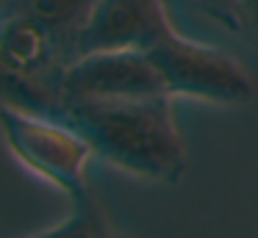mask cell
Segmentation results:
<instances>
[{
  "instance_id": "cell-1",
  "label": "cell",
  "mask_w": 258,
  "mask_h": 238,
  "mask_svg": "<svg viewBox=\"0 0 258 238\" xmlns=\"http://www.w3.org/2000/svg\"><path fill=\"white\" fill-rule=\"evenodd\" d=\"M58 122L78 130L97 158L153 183H178L186 175V141L178 130L172 97L73 100Z\"/></svg>"
},
{
  "instance_id": "cell-2",
  "label": "cell",
  "mask_w": 258,
  "mask_h": 238,
  "mask_svg": "<svg viewBox=\"0 0 258 238\" xmlns=\"http://www.w3.org/2000/svg\"><path fill=\"white\" fill-rule=\"evenodd\" d=\"M70 55L58 36L28 14H0V105L58 119Z\"/></svg>"
},
{
  "instance_id": "cell-3",
  "label": "cell",
  "mask_w": 258,
  "mask_h": 238,
  "mask_svg": "<svg viewBox=\"0 0 258 238\" xmlns=\"http://www.w3.org/2000/svg\"><path fill=\"white\" fill-rule=\"evenodd\" d=\"M172 97H195L214 105H247L255 97V81L236 55L183 36L169 28L150 50Z\"/></svg>"
},
{
  "instance_id": "cell-4",
  "label": "cell",
  "mask_w": 258,
  "mask_h": 238,
  "mask_svg": "<svg viewBox=\"0 0 258 238\" xmlns=\"http://www.w3.org/2000/svg\"><path fill=\"white\" fill-rule=\"evenodd\" d=\"M0 130L12 152L31 172L61 188L73 202L92 194L86 183V164L95 149L78 130L58 119L36 116L9 105H0Z\"/></svg>"
},
{
  "instance_id": "cell-5",
  "label": "cell",
  "mask_w": 258,
  "mask_h": 238,
  "mask_svg": "<svg viewBox=\"0 0 258 238\" xmlns=\"http://www.w3.org/2000/svg\"><path fill=\"white\" fill-rule=\"evenodd\" d=\"M169 94L147 50H103L75 58L64 72V103L73 100H139ZM172 97V94H169Z\"/></svg>"
},
{
  "instance_id": "cell-6",
  "label": "cell",
  "mask_w": 258,
  "mask_h": 238,
  "mask_svg": "<svg viewBox=\"0 0 258 238\" xmlns=\"http://www.w3.org/2000/svg\"><path fill=\"white\" fill-rule=\"evenodd\" d=\"M167 0H97L75 42V58L103 50H150L172 28Z\"/></svg>"
},
{
  "instance_id": "cell-7",
  "label": "cell",
  "mask_w": 258,
  "mask_h": 238,
  "mask_svg": "<svg viewBox=\"0 0 258 238\" xmlns=\"http://www.w3.org/2000/svg\"><path fill=\"white\" fill-rule=\"evenodd\" d=\"M95 6H97V0H3L0 3V14L3 11H17V14H28L31 20L50 28L58 36V42L64 44V50L70 55V64H73L78 33L84 31Z\"/></svg>"
},
{
  "instance_id": "cell-8",
  "label": "cell",
  "mask_w": 258,
  "mask_h": 238,
  "mask_svg": "<svg viewBox=\"0 0 258 238\" xmlns=\"http://www.w3.org/2000/svg\"><path fill=\"white\" fill-rule=\"evenodd\" d=\"M34 238H134V235L117 230L108 219V213L103 210L100 199L95 194H89V197L73 202V213L58 227L39 232Z\"/></svg>"
},
{
  "instance_id": "cell-9",
  "label": "cell",
  "mask_w": 258,
  "mask_h": 238,
  "mask_svg": "<svg viewBox=\"0 0 258 238\" xmlns=\"http://www.w3.org/2000/svg\"><path fill=\"white\" fill-rule=\"evenodd\" d=\"M191 11L208 17L211 22H217L225 31H239V20H236L233 0H183Z\"/></svg>"
},
{
  "instance_id": "cell-10",
  "label": "cell",
  "mask_w": 258,
  "mask_h": 238,
  "mask_svg": "<svg viewBox=\"0 0 258 238\" xmlns=\"http://www.w3.org/2000/svg\"><path fill=\"white\" fill-rule=\"evenodd\" d=\"M236 20H239V33L258 42V0H233Z\"/></svg>"
},
{
  "instance_id": "cell-11",
  "label": "cell",
  "mask_w": 258,
  "mask_h": 238,
  "mask_svg": "<svg viewBox=\"0 0 258 238\" xmlns=\"http://www.w3.org/2000/svg\"><path fill=\"white\" fill-rule=\"evenodd\" d=\"M0 3H3V0H0Z\"/></svg>"
}]
</instances>
